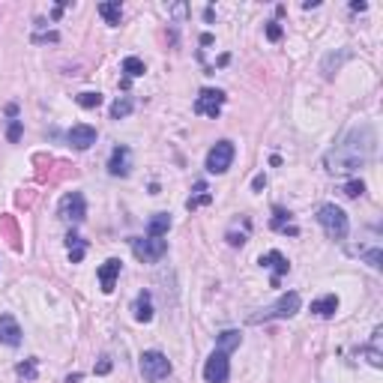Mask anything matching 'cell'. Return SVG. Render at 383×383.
<instances>
[{
	"mask_svg": "<svg viewBox=\"0 0 383 383\" xmlns=\"http://www.w3.org/2000/svg\"><path fill=\"white\" fill-rule=\"evenodd\" d=\"M375 147H377V135H375V129H371L368 123L350 129V132L327 153V159H324L327 171H329V174H338V177L341 174H357L359 168H366L371 162Z\"/></svg>",
	"mask_w": 383,
	"mask_h": 383,
	"instance_id": "cell-1",
	"label": "cell"
},
{
	"mask_svg": "<svg viewBox=\"0 0 383 383\" xmlns=\"http://www.w3.org/2000/svg\"><path fill=\"white\" fill-rule=\"evenodd\" d=\"M299 311V294L290 290V294H281L273 306H267L260 315H251L249 320L251 324H264V320H285V318H294Z\"/></svg>",
	"mask_w": 383,
	"mask_h": 383,
	"instance_id": "cell-2",
	"label": "cell"
},
{
	"mask_svg": "<svg viewBox=\"0 0 383 383\" xmlns=\"http://www.w3.org/2000/svg\"><path fill=\"white\" fill-rule=\"evenodd\" d=\"M318 221H320V228L327 230L329 240H345L347 230H350V221L345 216V210L336 207V204H324V207H320L318 210Z\"/></svg>",
	"mask_w": 383,
	"mask_h": 383,
	"instance_id": "cell-3",
	"label": "cell"
},
{
	"mask_svg": "<svg viewBox=\"0 0 383 383\" xmlns=\"http://www.w3.org/2000/svg\"><path fill=\"white\" fill-rule=\"evenodd\" d=\"M129 246H132L135 258L144 260V264H156V260H162L168 255V243L162 237H132Z\"/></svg>",
	"mask_w": 383,
	"mask_h": 383,
	"instance_id": "cell-4",
	"label": "cell"
},
{
	"mask_svg": "<svg viewBox=\"0 0 383 383\" xmlns=\"http://www.w3.org/2000/svg\"><path fill=\"white\" fill-rule=\"evenodd\" d=\"M141 375L150 383H159L171 375V359L162 354V350H144L141 354Z\"/></svg>",
	"mask_w": 383,
	"mask_h": 383,
	"instance_id": "cell-5",
	"label": "cell"
},
{
	"mask_svg": "<svg viewBox=\"0 0 383 383\" xmlns=\"http://www.w3.org/2000/svg\"><path fill=\"white\" fill-rule=\"evenodd\" d=\"M60 219L66 221V225H81L87 219V201L81 192H66L63 198H60V207H57Z\"/></svg>",
	"mask_w": 383,
	"mask_h": 383,
	"instance_id": "cell-6",
	"label": "cell"
},
{
	"mask_svg": "<svg viewBox=\"0 0 383 383\" xmlns=\"http://www.w3.org/2000/svg\"><path fill=\"white\" fill-rule=\"evenodd\" d=\"M234 144L230 141H216L213 147H210V153H207V171L210 174H225V171L234 165Z\"/></svg>",
	"mask_w": 383,
	"mask_h": 383,
	"instance_id": "cell-7",
	"label": "cell"
},
{
	"mask_svg": "<svg viewBox=\"0 0 383 383\" xmlns=\"http://www.w3.org/2000/svg\"><path fill=\"white\" fill-rule=\"evenodd\" d=\"M221 105H225V93L221 90H216V87H204L198 93V99H195V114H201V117H219L221 114Z\"/></svg>",
	"mask_w": 383,
	"mask_h": 383,
	"instance_id": "cell-8",
	"label": "cell"
},
{
	"mask_svg": "<svg viewBox=\"0 0 383 383\" xmlns=\"http://www.w3.org/2000/svg\"><path fill=\"white\" fill-rule=\"evenodd\" d=\"M350 255H359L371 269H380L383 267V249H380V240H377V230H371V237L366 240V243L359 246H347Z\"/></svg>",
	"mask_w": 383,
	"mask_h": 383,
	"instance_id": "cell-9",
	"label": "cell"
},
{
	"mask_svg": "<svg viewBox=\"0 0 383 383\" xmlns=\"http://www.w3.org/2000/svg\"><path fill=\"white\" fill-rule=\"evenodd\" d=\"M258 264H260V267H267L269 273H273V276H269V285H273V288H279L281 276L290 273V260H288L285 255H281V251H276V249H273V251H267V255H260Z\"/></svg>",
	"mask_w": 383,
	"mask_h": 383,
	"instance_id": "cell-10",
	"label": "cell"
},
{
	"mask_svg": "<svg viewBox=\"0 0 383 383\" xmlns=\"http://www.w3.org/2000/svg\"><path fill=\"white\" fill-rule=\"evenodd\" d=\"M204 377H207V383H225V380L230 377V362H228V354H221V350L210 354L207 366H204Z\"/></svg>",
	"mask_w": 383,
	"mask_h": 383,
	"instance_id": "cell-11",
	"label": "cell"
},
{
	"mask_svg": "<svg viewBox=\"0 0 383 383\" xmlns=\"http://www.w3.org/2000/svg\"><path fill=\"white\" fill-rule=\"evenodd\" d=\"M129 171H132V150L114 147L111 150V159H108V174L111 177H129Z\"/></svg>",
	"mask_w": 383,
	"mask_h": 383,
	"instance_id": "cell-12",
	"label": "cell"
},
{
	"mask_svg": "<svg viewBox=\"0 0 383 383\" xmlns=\"http://www.w3.org/2000/svg\"><path fill=\"white\" fill-rule=\"evenodd\" d=\"M120 269H123V260L117 258H108L102 267H99V288H102V294H111L120 279Z\"/></svg>",
	"mask_w": 383,
	"mask_h": 383,
	"instance_id": "cell-13",
	"label": "cell"
},
{
	"mask_svg": "<svg viewBox=\"0 0 383 383\" xmlns=\"http://www.w3.org/2000/svg\"><path fill=\"white\" fill-rule=\"evenodd\" d=\"M66 141L72 144L75 150H90L96 144V129L93 126H87V123H78V126H72L66 132Z\"/></svg>",
	"mask_w": 383,
	"mask_h": 383,
	"instance_id": "cell-14",
	"label": "cell"
},
{
	"mask_svg": "<svg viewBox=\"0 0 383 383\" xmlns=\"http://www.w3.org/2000/svg\"><path fill=\"white\" fill-rule=\"evenodd\" d=\"M0 341L9 347H18L22 345V327H18V320L13 315H0Z\"/></svg>",
	"mask_w": 383,
	"mask_h": 383,
	"instance_id": "cell-15",
	"label": "cell"
},
{
	"mask_svg": "<svg viewBox=\"0 0 383 383\" xmlns=\"http://www.w3.org/2000/svg\"><path fill=\"white\" fill-rule=\"evenodd\" d=\"M269 228H273L276 234H290V237L299 234V228L294 225V216H290L285 207H273V221H269Z\"/></svg>",
	"mask_w": 383,
	"mask_h": 383,
	"instance_id": "cell-16",
	"label": "cell"
},
{
	"mask_svg": "<svg viewBox=\"0 0 383 383\" xmlns=\"http://www.w3.org/2000/svg\"><path fill=\"white\" fill-rule=\"evenodd\" d=\"M362 354L368 357V362H371L375 368L383 366V329H380V327H377L375 332H371V341H368L366 347H362Z\"/></svg>",
	"mask_w": 383,
	"mask_h": 383,
	"instance_id": "cell-17",
	"label": "cell"
},
{
	"mask_svg": "<svg viewBox=\"0 0 383 383\" xmlns=\"http://www.w3.org/2000/svg\"><path fill=\"white\" fill-rule=\"evenodd\" d=\"M135 320L138 324H150L153 320V297H150V290H141L135 297Z\"/></svg>",
	"mask_w": 383,
	"mask_h": 383,
	"instance_id": "cell-18",
	"label": "cell"
},
{
	"mask_svg": "<svg viewBox=\"0 0 383 383\" xmlns=\"http://www.w3.org/2000/svg\"><path fill=\"white\" fill-rule=\"evenodd\" d=\"M66 251H69V260H72V264H81L84 255H87V243L75 234V230L66 234Z\"/></svg>",
	"mask_w": 383,
	"mask_h": 383,
	"instance_id": "cell-19",
	"label": "cell"
},
{
	"mask_svg": "<svg viewBox=\"0 0 383 383\" xmlns=\"http://www.w3.org/2000/svg\"><path fill=\"white\" fill-rule=\"evenodd\" d=\"M311 311H315L318 318H332L338 311V297L336 294H327V297H320L311 302Z\"/></svg>",
	"mask_w": 383,
	"mask_h": 383,
	"instance_id": "cell-20",
	"label": "cell"
},
{
	"mask_svg": "<svg viewBox=\"0 0 383 383\" xmlns=\"http://www.w3.org/2000/svg\"><path fill=\"white\" fill-rule=\"evenodd\" d=\"M99 15L105 18V24L117 27L123 18V6H120V0H105V3H99Z\"/></svg>",
	"mask_w": 383,
	"mask_h": 383,
	"instance_id": "cell-21",
	"label": "cell"
},
{
	"mask_svg": "<svg viewBox=\"0 0 383 383\" xmlns=\"http://www.w3.org/2000/svg\"><path fill=\"white\" fill-rule=\"evenodd\" d=\"M171 230V216L168 213H156L153 219H150L147 225V237H165Z\"/></svg>",
	"mask_w": 383,
	"mask_h": 383,
	"instance_id": "cell-22",
	"label": "cell"
},
{
	"mask_svg": "<svg viewBox=\"0 0 383 383\" xmlns=\"http://www.w3.org/2000/svg\"><path fill=\"white\" fill-rule=\"evenodd\" d=\"M240 345H243V336H240L237 329L219 332V350H221V354H230V350H237Z\"/></svg>",
	"mask_w": 383,
	"mask_h": 383,
	"instance_id": "cell-23",
	"label": "cell"
},
{
	"mask_svg": "<svg viewBox=\"0 0 383 383\" xmlns=\"http://www.w3.org/2000/svg\"><path fill=\"white\" fill-rule=\"evenodd\" d=\"M123 72H126V81H132V78H141L147 72V66H144V60H141V57H126L123 60Z\"/></svg>",
	"mask_w": 383,
	"mask_h": 383,
	"instance_id": "cell-24",
	"label": "cell"
},
{
	"mask_svg": "<svg viewBox=\"0 0 383 383\" xmlns=\"http://www.w3.org/2000/svg\"><path fill=\"white\" fill-rule=\"evenodd\" d=\"M132 108H135V102L129 96H120L114 105H111V120H123V117H129L132 114Z\"/></svg>",
	"mask_w": 383,
	"mask_h": 383,
	"instance_id": "cell-25",
	"label": "cell"
},
{
	"mask_svg": "<svg viewBox=\"0 0 383 383\" xmlns=\"http://www.w3.org/2000/svg\"><path fill=\"white\" fill-rule=\"evenodd\" d=\"M75 102L78 105H81V108H99V105H102V93H99V90H96V93H93V90H84V93H78L75 96Z\"/></svg>",
	"mask_w": 383,
	"mask_h": 383,
	"instance_id": "cell-26",
	"label": "cell"
},
{
	"mask_svg": "<svg viewBox=\"0 0 383 383\" xmlns=\"http://www.w3.org/2000/svg\"><path fill=\"white\" fill-rule=\"evenodd\" d=\"M195 192H198V195L186 201V207H189V210H198L201 204H210V201H213V195H210V192H207V183H198V186H195Z\"/></svg>",
	"mask_w": 383,
	"mask_h": 383,
	"instance_id": "cell-27",
	"label": "cell"
},
{
	"mask_svg": "<svg viewBox=\"0 0 383 383\" xmlns=\"http://www.w3.org/2000/svg\"><path fill=\"white\" fill-rule=\"evenodd\" d=\"M36 371H39L36 359H24V362H18V366H15V375L22 380H36Z\"/></svg>",
	"mask_w": 383,
	"mask_h": 383,
	"instance_id": "cell-28",
	"label": "cell"
},
{
	"mask_svg": "<svg viewBox=\"0 0 383 383\" xmlns=\"http://www.w3.org/2000/svg\"><path fill=\"white\" fill-rule=\"evenodd\" d=\"M345 198H359L362 192H366V186H362V180H350V183H345Z\"/></svg>",
	"mask_w": 383,
	"mask_h": 383,
	"instance_id": "cell-29",
	"label": "cell"
},
{
	"mask_svg": "<svg viewBox=\"0 0 383 383\" xmlns=\"http://www.w3.org/2000/svg\"><path fill=\"white\" fill-rule=\"evenodd\" d=\"M6 138L13 141V144H15L18 138H22V120H13V123H9V129H6Z\"/></svg>",
	"mask_w": 383,
	"mask_h": 383,
	"instance_id": "cell-30",
	"label": "cell"
},
{
	"mask_svg": "<svg viewBox=\"0 0 383 383\" xmlns=\"http://www.w3.org/2000/svg\"><path fill=\"white\" fill-rule=\"evenodd\" d=\"M267 39H269V42H279V39H281V27H279V22H269V24H267Z\"/></svg>",
	"mask_w": 383,
	"mask_h": 383,
	"instance_id": "cell-31",
	"label": "cell"
},
{
	"mask_svg": "<svg viewBox=\"0 0 383 383\" xmlns=\"http://www.w3.org/2000/svg\"><path fill=\"white\" fill-rule=\"evenodd\" d=\"M108 371H111V359H108V357H102V362H99V366H96V375H108Z\"/></svg>",
	"mask_w": 383,
	"mask_h": 383,
	"instance_id": "cell-32",
	"label": "cell"
},
{
	"mask_svg": "<svg viewBox=\"0 0 383 383\" xmlns=\"http://www.w3.org/2000/svg\"><path fill=\"white\" fill-rule=\"evenodd\" d=\"M264 186H267V177H264V174H258L255 180H251V189H255V192H260Z\"/></svg>",
	"mask_w": 383,
	"mask_h": 383,
	"instance_id": "cell-33",
	"label": "cell"
}]
</instances>
